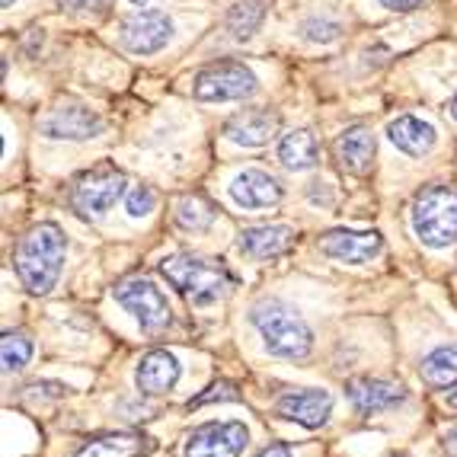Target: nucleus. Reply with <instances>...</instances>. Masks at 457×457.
Returning <instances> with one entry per match:
<instances>
[{
  "label": "nucleus",
  "instance_id": "1",
  "mask_svg": "<svg viewBox=\"0 0 457 457\" xmlns=\"http://www.w3.org/2000/svg\"><path fill=\"white\" fill-rule=\"evenodd\" d=\"M64 262V234L58 224H36L29 234L16 244L13 266L20 282L32 295H48L58 285Z\"/></svg>",
  "mask_w": 457,
  "mask_h": 457
},
{
  "label": "nucleus",
  "instance_id": "2",
  "mask_svg": "<svg viewBox=\"0 0 457 457\" xmlns=\"http://www.w3.org/2000/svg\"><path fill=\"white\" fill-rule=\"evenodd\" d=\"M253 327L260 329L262 343L278 359H304L313 349V333L304 317L282 301H260L250 313Z\"/></svg>",
  "mask_w": 457,
  "mask_h": 457
},
{
  "label": "nucleus",
  "instance_id": "3",
  "mask_svg": "<svg viewBox=\"0 0 457 457\" xmlns=\"http://www.w3.org/2000/svg\"><path fill=\"white\" fill-rule=\"evenodd\" d=\"M161 272L170 285L183 297H189L192 304H212L224 291L230 288V275L224 266L212 260H198V256H167L161 262Z\"/></svg>",
  "mask_w": 457,
  "mask_h": 457
},
{
  "label": "nucleus",
  "instance_id": "4",
  "mask_svg": "<svg viewBox=\"0 0 457 457\" xmlns=\"http://www.w3.org/2000/svg\"><path fill=\"white\" fill-rule=\"evenodd\" d=\"M412 230L422 244L442 250L457 240V192L448 186H426L412 198Z\"/></svg>",
  "mask_w": 457,
  "mask_h": 457
},
{
  "label": "nucleus",
  "instance_id": "5",
  "mask_svg": "<svg viewBox=\"0 0 457 457\" xmlns=\"http://www.w3.org/2000/svg\"><path fill=\"white\" fill-rule=\"evenodd\" d=\"M256 74L240 62H218L198 71L192 80V96L202 103H228V99H250L256 93Z\"/></svg>",
  "mask_w": 457,
  "mask_h": 457
},
{
  "label": "nucleus",
  "instance_id": "6",
  "mask_svg": "<svg viewBox=\"0 0 457 457\" xmlns=\"http://www.w3.org/2000/svg\"><path fill=\"white\" fill-rule=\"evenodd\" d=\"M115 301L125 307V311L141 323L145 333H161V329L170 327L173 313H170L167 297L161 295V288L147 278H131V282H122L115 288Z\"/></svg>",
  "mask_w": 457,
  "mask_h": 457
},
{
  "label": "nucleus",
  "instance_id": "7",
  "mask_svg": "<svg viewBox=\"0 0 457 457\" xmlns=\"http://www.w3.org/2000/svg\"><path fill=\"white\" fill-rule=\"evenodd\" d=\"M122 195H125V176L112 167H96L77 179L71 202H74V208L84 218H103Z\"/></svg>",
  "mask_w": 457,
  "mask_h": 457
},
{
  "label": "nucleus",
  "instance_id": "8",
  "mask_svg": "<svg viewBox=\"0 0 457 457\" xmlns=\"http://www.w3.org/2000/svg\"><path fill=\"white\" fill-rule=\"evenodd\" d=\"M250 442L244 422H205L186 438V457H240Z\"/></svg>",
  "mask_w": 457,
  "mask_h": 457
},
{
  "label": "nucleus",
  "instance_id": "9",
  "mask_svg": "<svg viewBox=\"0 0 457 457\" xmlns=\"http://www.w3.org/2000/svg\"><path fill=\"white\" fill-rule=\"evenodd\" d=\"M170 38H173V23L161 10H141L122 23V46L135 54L161 52Z\"/></svg>",
  "mask_w": 457,
  "mask_h": 457
},
{
  "label": "nucleus",
  "instance_id": "10",
  "mask_svg": "<svg viewBox=\"0 0 457 457\" xmlns=\"http://www.w3.org/2000/svg\"><path fill=\"white\" fill-rule=\"evenodd\" d=\"M38 131L54 141H90L103 131V119L87 106H58L38 119Z\"/></svg>",
  "mask_w": 457,
  "mask_h": 457
},
{
  "label": "nucleus",
  "instance_id": "11",
  "mask_svg": "<svg viewBox=\"0 0 457 457\" xmlns=\"http://www.w3.org/2000/svg\"><path fill=\"white\" fill-rule=\"evenodd\" d=\"M384 250V237L378 230H329L320 237V253L329 260L361 266Z\"/></svg>",
  "mask_w": 457,
  "mask_h": 457
},
{
  "label": "nucleus",
  "instance_id": "12",
  "mask_svg": "<svg viewBox=\"0 0 457 457\" xmlns=\"http://www.w3.org/2000/svg\"><path fill=\"white\" fill-rule=\"evenodd\" d=\"M275 412L288 422H297L304 428H320L333 412V396L327 390H288V394L278 396Z\"/></svg>",
  "mask_w": 457,
  "mask_h": 457
},
{
  "label": "nucleus",
  "instance_id": "13",
  "mask_svg": "<svg viewBox=\"0 0 457 457\" xmlns=\"http://www.w3.org/2000/svg\"><path fill=\"white\" fill-rule=\"evenodd\" d=\"M345 394H349L352 406L359 412H381L394 410L396 403L406 400V387L394 381H381V378H355V381L345 384Z\"/></svg>",
  "mask_w": 457,
  "mask_h": 457
},
{
  "label": "nucleus",
  "instance_id": "14",
  "mask_svg": "<svg viewBox=\"0 0 457 457\" xmlns=\"http://www.w3.org/2000/svg\"><path fill=\"white\" fill-rule=\"evenodd\" d=\"M230 198H234L240 208H272L282 202V186L278 179L262 170H244V173L234 176V183H230Z\"/></svg>",
  "mask_w": 457,
  "mask_h": 457
},
{
  "label": "nucleus",
  "instance_id": "15",
  "mask_svg": "<svg viewBox=\"0 0 457 457\" xmlns=\"http://www.w3.org/2000/svg\"><path fill=\"white\" fill-rule=\"evenodd\" d=\"M333 154L339 167L352 176H361L371 170L374 161V135L365 125H349L345 131H339L333 141Z\"/></svg>",
  "mask_w": 457,
  "mask_h": 457
},
{
  "label": "nucleus",
  "instance_id": "16",
  "mask_svg": "<svg viewBox=\"0 0 457 457\" xmlns=\"http://www.w3.org/2000/svg\"><path fill=\"white\" fill-rule=\"evenodd\" d=\"M179 374H183V371H179V361H176V355L157 349V352H147L145 359L137 361L135 384H137V390H141V394L161 396V394H167V390L176 387Z\"/></svg>",
  "mask_w": 457,
  "mask_h": 457
},
{
  "label": "nucleus",
  "instance_id": "17",
  "mask_svg": "<svg viewBox=\"0 0 457 457\" xmlns=\"http://www.w3.org/2000/svg\"><path fill=\"white\" fill-rule=\"evenodd\" d=\"M275 131H278V115L269 112V109H246V112L234 115V119L224 125V137L244 147L269 145L275 137Z\"/></svg>",
  "mask_w": 457,
  "mask_h": 457
},
{
  "label": "nucleus",
  "instance_id": "18",
  "mask_svg": "<svg viewBox=\"0 0 457 457\" xmlns=\"http://www.w3.org/2000/svg\"><path fill=\"white\" fill-rule=\"evenodd\" d=\"M240 250L253 260H275L295 246V230L282 228V224H262V228H246L240 230Z\"/></svg>",
  "mask_w": 457,
  "mask_h": 457
},
{
  "label": "nucleus",
  "instance_id": "19",
  "mask_svg": "<svg viewBox=\"0 0 457 457\" xmlns=\"http://www.w3.org/2000/svg\"><path fill=\"white\" fill-rule=\"evenodd\" d=\"M387 137L396 151L410 154V157H426L435 147V141H438L432 125L416 119V115H400V119H394V122L387 125Z\"/></svg>",
  "mask_w": 457,
  "mask_h": 457
},
{
  "label": "nucleus",
  "instance_id": "20",
  "mask_svg": "<svg viewBox=\"0 0 457 457\" xmlns=\"http://www.w3.org/2000/svg\"><path fill=\"white\" fill-rule=\"evenodd\" d=\"M317 157H320V151H317V141H313V135H311V131H304V129L288 131V135L278 141V161H282L288 170H295V173L317 167Z\"/></svg>",
  "mask_w": 457,
  "mask_h": 457
},
{
  "label": "nucleus",
  "instance_id": "21",
  "mask_svg": "<svg viewBox=\"0 0 457 457\" xmlns=\"http://www.w3.org/2000/svg\"><path fill=\"white\" fill-rule=\"evenodd\" d=\"M145 451H147V438L122 432V435H103L96 442L84 445L74 457H141Z\"/></svg>",
  "mask_w": 457,
  "mask_h": 457
},
{
  "label": "nucleus",
  "instance_id": "22",
  "mask_svg": "<svg viewBox=\"0 0 457 457\" xmlns=\"http://www.w3.org/2000/svg\"><path fill=\"white\" fill-rule=\"evenodd\" d=\"M420 374L428 387H451V384H457V345H442V349L428 352L420 365Z\"/></svg>",
  "mask_w": 457,
  "mask_h": 457
},
{
  "label": "nucleus",
  "instance_id": "23",
  "mask_svg": "<svg viewBox=\"0 0 457 457\" xmlns=\"http://www.w3.org/2000/svg\"><path fill=\"white\" fill-rule=\"evenodd\" d=\"M173 214H176V224L183 230H189V234H202V230H208L214 224V205L205 195H195V192L179 198Z\"/></svg>",
  "mask_w": 457,
  "mask_h": 457
},
{
  "label": "nucleus",
  "instance_id": "24",
  "mask_svg": "<svg viewBox=\"0 0 457 457\" xmlns=\"http://www.w3.org/2000/svg\"><path fill=\"white\" fill-rule=\"evenodd\" d=\"M262 20H266V4L262 0H237L228 10V29L234 38H253L260 32Z\"/></svg>",
  "mask_w": 457,
  "mask_h": 457
},
{
  "label": "nucleus",
  "instance_id": "25",
  "mask_svg": "<svg viewBox=\"0 0 457 457\" xmlns=\"http://www.w3.org/2000/svg\"><path fill=\"white\" fill-rule=\"evenodd\" d=\"M32 359V343L26 339L23 333H4V339H0V361H4V371L7 374H16L23 371L26 365H29Z\"/></svg>",
  "mask_w": 457,
  "mask_h": 457
},
{
  "label": "nucleus",
  "instance_id": "26",
  "mask_svg": "<svg viewBox=\"0 0 457 457\" xmlns=\"http://www.w3.org/2000/svg\"><path fill=\"white\" fill-rule=\"evenodd\" d=\"M339 32H343V26L336 23V20H327V16H311V20L301 23V36H304L307 42H320V46L336 42Z\"/></svg>",
  "mask_w": 457,
  "mask_h": 457
},
{
  "label": "nucleus",
  "instance_id": "27",
  "mask_svg": "<svg viewBox=\"0 0 457 457\" xmlns=\"http://www.w3.org/2000/svg\"><path fill=\"white\" fill-rule=\"evenodd\" d=\"M154 205H157V195H154L151 186H135L125 195V208H129L131 218H145V214L154 212Z\"/></svg>",
  "mask_w": 457,
  "mask_h": 457
},
{
  "label": "nucleus",
  "instance_id": "28",
  "mask_svg": "<svg viewBox=\"0 0 457 457\" xmlns=\"http://www.w3.org/2000/svg\"><path fill=\"white\" fill-rule=\"evenodd\" d=\"M228 403V400H237V390H234V384H228V381H218V384H212V387L205 390V394H198V396H192L189 400V410H198V406H205V403Z\"/></svg>",
  "mask_w": 457,
  "mask_h": 457
},
{
  "label": "nucleus",
  "instance_id": "29",
  "mask_svg": "<svg viewBox=\"0 0 457 457\" xmlns=\"http://www.w3.org/2000/svg\"><path fill=\"white\" fill-rule=\"evenodd\" d=\"M387 10H396V13H410V10L422 7V0H381Z\"/></svg>",
  "mask_w": 457,
  "mask_h": 457
},
{
  "label": "nucleus",
  "instance_id": "30",
  "mask_svg": "<svg viewBox=\"0 0 457 457\" xmlns=\"http://www.w3.org/2000/svg\"><path fill=\"white\" fill-rule=\"evenodd\" d=\"M256 457H291L288 445H269V448H262Z\"/></svg>",
  "mask_w": 457,
  "mask_h": 457
},
{
  "label": "nucleus",
  "instance_id": "31",
  "mask_svg": "<svg viewBox=\"0 0 457 457\" xmlns=\"http://www.w3.org/2000/svg\"><path fill=\"white\" fill-rule=\"evenodd\" d=\"M74 4L80 10H106L109 4H112V0H74Z\"/></svg>",
  "mask_w": 457,
  "mask_h": 457
},
{
  "label": "nucleus",
  "instance_id": "32",
  "mask_svg": "<svg viewBox=\"0 0 457 457\" xmlns=\"http://www.w3.org/2000/svg\"><path fill=\"white\" fill-rule=\"evenodd\" d=\"M445 451H448V457H457V428L445 435Z\"/></svg>",
  "mask_w": 457,
  "mask_h": 457
},
{
  "label": "nucleus",
  "instance_id": "33",
  "mask_svg": "<svg viewBox=\"0 0 457 457\" xmlns=\"http://www.w3.org/2000/svg\"><path fill=\"white\" fill-rule=\"evenodd\" d=\"M451 115H454V122H457V96L451 99Z\"/></svg>",
  "mask_w": 457,
  "mask_h": 457
},
{
  "label": "nucleus",
  "instance_id": "34",
  "mask_svg": "<svg viewBox=\"0 0 457 457\" xmlns=\"http://www.w3.org/2000/svg\"><path fill=\"white\" fill-rule=\"evenodd\" d=\"M448 406H454V410H457V390H454V394L448 396Z\"/></svg>",
  "mask_w": 457,
  "mask_h": 457
},
{
  "label": "nucleus",
  "instance_id": "35",
  "mask_svg": "<svg viewBox=\"0 0 457 457\" xmlns=\"http://www.w3.org/2000/svg\"><path fill=\"white\" fill-rule=\"evenodd\" d=\"M0 4H4V7H13V0H0Z\"/></svg>",
  "mask_w": 457,
  "mask_h": 457
},
{
  "label": "nucleus",
  "instance_id": "36",
  "mask_svg": "<svg viewBox=\"0 0 457 457\" xmlns=\"http://www.w3.org/2000/svg\"><path fill=\"white\" fill-rule=\"evenodd\" d=\"M131 4H147V0H131Z\"/></svg>",
  "mask_w": 457,
  "mask_h": 457
}]
</instances>
